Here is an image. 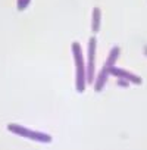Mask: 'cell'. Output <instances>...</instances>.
Returning a JSON list of instances; mask_svg holds the SVG:
<instances>
[{
	"mask_svg": "<svg viewBox=\"0 0 147 150\" xmlns=\"http://www.w3.org/2000/svg\"><path fill=\"white\" fill-rule=\"evenodd\" d=\"M143 52H144V54L147 56V46H144V47H143Z\"/></svg>",
	"mask_w": 147,
	"mask_h": 150,
	"instance_id": "cell-8",
	"label": "cell"
},
{
	"mask_svg": "<svg viewBox=\"0 0 147 150\" xmlns=\"http://www.w3.org/2000/svg\"><path fill=\"white\" fill-rule=\"evenodd\" d=\"M91 30L94 34H97L100 31V25H102V11L99 8L93 9V18H91Z\"/></svg>",
	"mask_w": 147,
	"mask_h": 150,
	"instance_id": "cell-6",
	"label": "cell"
},
{
	"mask_svg": "<svg viewBox=\"0 0 147 150\" xmlns=\"http://www.w3.org/2000/svg\"><path fill=\"white\" fill-rule=\"evenodd\" d=\"M96 50H97V38L93 35L87 43V84H93L96 78Z\"/></svg>",
	"mask_w": 147,
	"mask_h": 150,
	"instance_id": "cell-4",
	"label": "cell"
},
{
	"mask_svg": "<svg viewBox=\"0 0 147 150\" xmlns=\"http://www.w3.org/2000/svg\"><path fill=\"white\" fill-rule=\"evenodd\" d=\"M110 75L116 77L118 80H122V81H127L128 84H134V86H141L143 84V80L140 75H135L124 68H118V66H112L110 68Z\"/></svg>",
	"mask_w": 147,
	"mask_h": 150,
	"instance_id": "cell-5",
	"label": "cell"
},
{
	"mask_svg": "<svg viewBox=\"0 0 147 150\" xmlns=\"http://www.w3.org/2000/svg\"><path fill=\"white\" fill-rule=\"evenodd\" d=\"M30 3H31V0H16V9L19 12H22L30 6Z\"/></svg>",
	"mask_w": 147,
	"mask_h": 150,
	"instance_id": "cell-7",
	"label": "cell"
},
{
	"mask_svg": "<svg viewBox=\"0 0 147 150\" xmlns=\"http://www.w3.org/2000/svg\"><path fill=\"white\" fill-rule=\"evenodd\" d=\"M71 52L74 57V65H75V88L78 93H84L87 87V68L81 44L78 41H72Z\"/></svg>",
	"mask_w": 147,
	"mask_h": 150,
	"instance_id": "cell-1",
	"label": "cell"
},
{
	"mask_svg": "<svg viewBox=\"0 0 147 150\" xmlns=\"http://www.w3.org/2000/svg\"><path fill=\"white\" fill-rule=\"evenodd\" d=\"M119 54H121V47H119V46H113V47L109 50L107 59H106V62L103 63V66L100 68L97 77L94 78V83H93L96 93H100V91L105 88V86H106V83H107V80H109V77H110V68L116 63Z\"/></svg>",
	"mask_w": 147,
	"mask_h": 150,
	"instance_id": "cell-2",
	"label": "cell"
},
{
	"mask_svg": "<svg viewBox=\"0 0 147 150\" xmlns=\"http://www.w3.org/2000/svg\"><path fill=\"white\" fill-rule=\"evenodd\" d=\"M8 131L15 134V135H19L22 138H28V140H33V141H38V143H50L52 141V135L50 134H46V132H41V131H34V129H30L24 125H19V124H8Z\"/></svg>",
	"mask_w": 147,
	"mask_h": 150,
	"instance_id": "cell-3",
	"label": "cell"
}]
</instances>
